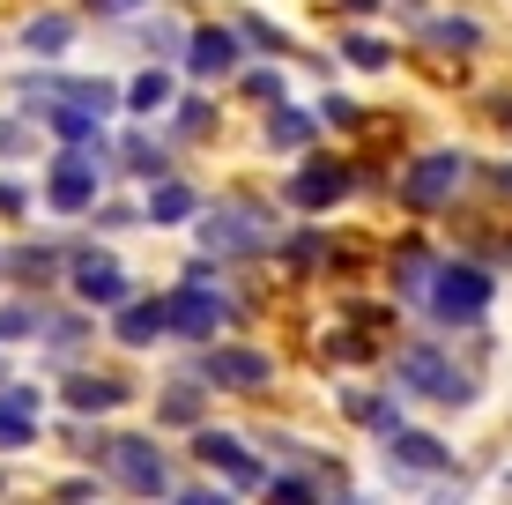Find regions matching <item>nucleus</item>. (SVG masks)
Instances as JSON below:
<instances>
[{
  "instance_id": "4be33fe9",
  "label": "nucleus",
  "mask_w": 512,
  "mask_h": 505,
  "mask_svg": "<svg viewBox=\"0 0 512 505\" xmlns=\"http://www.w3.org/2000/svg\"><path fill=\"white\" fill-rule=\"evenodd\" d=\"M423 38H431L438 52H475V45H483V30H475L468 15H438V23H423Z\"/></svg>"
},
{
  "instance_id": "20e7f679",
  "label": "nucleus",
  "mask_w": 512,
  "mask_h": 505,
  "mask_svg": "<svg viewBox=\"0 0 512 505\" xmlns=\"http://www.w3.org/2000/svg\"><path fill=\"white\" fill-rule=\"evenodd\" d=\"M431 283H438L431 290V312L446 327H475L490 312V298H498V283H490L483 268H431Z\"/></svg>"
},
{
  "instance_id": "6e6552de",
  "label": "nucleus",
  "mask_w": 512,
  "mask_h": 505,
  "mask_svg": "<svg viewBox=\"0 0 512 505\" xmlns=\"http://www.w3.org/2000/svg\"><path fill=\"white\" fill-rule=\"evenodd\" d=\"M201 379H216V387H268L275 379V357H260V350H238V342H216V350L201 357Z\"/></svg>"
},
{
  "instance_id": "7c9ffc66",
  "label": "nucleus",
  "mask_w": 512,
  "mask_h": 505,
  "mask_svg": "<svg viewBox=\"0 0 512 505\" xmlns=\"http://www.w3.org/2000/svg\"><path fill=\"white\" fill-rule=\"evenodd\" d=\"M238 30L253 38V52H282V30H275V23H260V15H238Z\"/></svg>"
},
{
  "instance_id": "0eeeda50",
  "label": "nucleus",
  "mask_w": 512,
  "mask_h": 505,
  "mask_svg": "<svg viewBox=\"0 0 512 505\" xmlns=\"http://www.w3.org/2000/svg\"><path fill=\"white\" fill-rule=\"evenodd\" d=\"M201 246H208V253H223V260H253V253H268V246H275V231L253 216V208H216V216L201 223Z\"/></svg>"
},
{
  "instance_id": "e433bc0d",
  "label": "nucleus",
  "mask_w": 512,
  "mask_h": 505,
  "mask_svg": "<svg viewBox=\"0 0 512 505\" xmlns=\"http://www.w3.org/2000/svg\"><path fill=\"white\" fill-rule=\"evenodd\" d=\"M15 208H23V186H8V179H0V216H15Z\"/></svg>"
},
{
  "instance_id": "c85d7f7f",
  "label": "nucleus",
  "mask_w": 512,
  "mask_h": 505,
  "mask_svg": "<svg viewBox=\"0 0 512 505\" xmlns=\"http://www.w3.org/2000/svg\"><path fill=\"white\" fill-rule=\"evenodd\" d=\"M342 52H349L357 67H386V45H379V38H364V30H349V38H342Z\"/></svg>"
},
{
  "instance_id": "b1692460",
  "label": "nucleus",
  "mask_w": 512,
  "mask_h": 505,
  "mask_svg": "<svg viewBox=\"0 0 512 505\" xmlns=\"http://www.w3.org/2000/svg\"><path fill=\"white\" fill-rule=\"evenodd\" d=\"M141 52H156V60H179V52H186V30L171 23V15H156V23L141 30Z\"/></svg>"
},
{
  "instance_id": "a878e982",
  "label": "nucleus",
  "mask_w": 512,
  "mask_h": 505,
  "mask_svg": "<svg viewBox=\"0 0 512 505\" xmlns=\"http://www.w3.org/2000/svg\"><path fill=\"white\" fill-rule=\"evenodd\" d=\"M30 439H38V416L15 409V402H0V446H30Z\"/></svg>"
},
{
  "instance_id": "2f4dec72",
  "label": "nucleus",
  "mask_w": 512,
  "mask_h": 505,
  "mask_svg": "<svg viewBox=\"0 0 512 505\" xmlns=\"http://www.w3.org/2000/svg\"><path fill=\"white\" fill-rule=\"evenodd\" d=\"M320 119H327V127H357V104H349V97H320Z\"/></svg>"
},
{
  "instance_id": "39448f33",
  "label": "nucleus",
  "mask_w": 512,
  "mask_h": 505,
  "mask_svg": "<svg viewBox=\"0 0 512 505\" xmlns=\"http://www.w3.org/2000/svg\"><path fill=\"white\" fill-rule=\"evenodd\" d=\"M104 461H112V483L134 498H164L171 491V468L156 439H104Z\"/></svg>"
},
{
  "instance_id": "cd10ccee",
  "label": "nucleus",
  "mask_w": 512,
  "mask_h": 505,
  "mask_svg": "<svg viewBox=\"0 0 512 505\" xmlns=\"http://www.w3.org/2000/svg\"><path fill=\"white\" fill-rule=\"evenodd\" d=\"M23 335H38V312L30 305H0V342H23Z\"/></svg>"
},
{
  "instance_id": "f3484780",
  "label": "nucleus",
  "mask_w": 512,
  "mask_h": 505,
  "mask_svg": "<svg viewBox=\"0 0 512 505\" xmlns=\"http://www.w3.org/2000/svg\"><path fill=\"white\" fill-rule=\"evenodd\" d=\"M52 134H67V142H104V112L97 104H45Z\"/></svg>"
},
{
  "instance_id": "4c0bfd02",
  "label": "nucleus",
  "mask_w": 512,
  "mask_h": 505,
  "mask_svg": "<svg viewBox=\"0 0 512 505\" xmlns=\"http://www.w3.org/2000/svg\"><path fill=\"white\" fill-rule=\"evenodd\" d=\"M90 8H141V0H90Z\"/></svg>"
},
{
  "instance_id": "4468645a",
  "label": "nucleus",
  "mask_w": 512,
  "mask_h": 505,
  "mask_svg": "<svg viewBox=\"0 0 512 505\" xmlns=\"http://www.w3.org/2000/svg\"><path fill=\"white\" fill-rule=\"evenodd\" d=\"M112 335L127 342V350H149V342L164 335V305H156V298H127L119 320H112Z\"/></svg>"
},
{
  "instance_id": "f03ea898",
  "label": "nucleus",
  "mask_w": 512,
  "mask_h": 505,
  "mask_svg": "<svg viewBox=\"0 0 512 505\" xmlns=\"http://www.w3.org/2000/svg\"><path fill=\"white\" fill-rule=\"evenodd\" d=\"M394 379H401V387H416V394H431L438 409H468V402H475V379L453 372V357L438 350V342L401 350V357H394Z\"/></svg>"
},
{
  "instance_id": "ea45409f",
  "label": "nucleus",
  "mask_w": 512,
  "mask_h": 505,
  "mask_svg": "<svg viewBox=\"0 0 512 505\" xmlns=\"http://www.w3.org/2000/svg\"><path fill=\"white\" fill-rule=\"evenodd\" d=\"M498 119H505V127H512V104H498Z\"/></svg>"
},
{
  "instance_id": "f257e3e1",
  "label": "nucleus",
  "mask_w": 512,
  "mask_h": 505,
  "mask_svg": "<svg viewBox=\"0 0 512 505\" xmlns=\"http://www.w3.org/2000/svg\"><path fill=\"white\" fill-rule=\"evenodd\" d=\"M104 171H112V156H104V142H82V149L52 156L45 201L60 208V216H90V208H97V194H104Z\"/></svg>"
},
{
  "instance_id": "2eb2a0df",
  "label": "nucleus",
  "mask_w": 512,
  "mask_h": 505,
  "mask_svg": "<svg viewBox=\"0 0 512 505\" xmlns=\"http://www.w3.org/2000/svg\"><path fill=\"white\" fill-rule=\"evenodd\" d=\"M119 402H127V387L104 379V372H75V379H67V409H75V416H104V409H119Z\"/></svg>"
},
{
  "instance_id": "f704fd0d",
  "label": "nucleus",
  "mask_w": 512,
  "mask_h": 505,
  "mask_svg": "<svg viewBox=\"0 0 512 505\" xmlns=\"http://www.w3.org/2000/svg\"><path fill=\"white\" fill-rule=\"evenodd\" d=\"M179 134H208V104H186V112H179Z\"/></svg>"
},
{
  "instance_id": "a211bd4d",
  "label": "nucleus",
  "mask_w": 512,
  "mask_h": 505,
  "mask_svg": "<svg viewBox=\"0 0 512 505\" xmlns=\"http://www.w3.org/2000/svg\"><path fill=\"white\" fill-rule=\"evenodd\" d=\"M60 253L52 246H0V275H23V283H52Z\"/></svg>"
},
{
  "instance_id": "412c9836",
  "label": "nucleus",
  "mask_w": 512,
  "mask_h": 505,
  "mask_svg": "<svg viewBox=\"0 0 512 505\" xmlns=\"http://www.w3.org/2000/svg\"><path fill=\"white\" fill-rule=\"evenodd\" d=\"M119 171H127V179H171V164H164V149L156 142H141V134H127V149H119Z\"/></svg>"
},
{
  "instance_id": "ddd939ff",
  "label": "nucleus",
  "mask_w": 512,
  "mask_h": 505,
  "mask_svg": "<svg viewBox=\"0 0 512 505\" xmlns=\"http://www.w3.org/2000/svg\"><path fill=\"white\" fill-rule=\"evenodd\" d=\"M349 194V171L342 164H305V171H290V201L297 208H334Z\"/></svg>"
},
{
  "instance_id": "5701e85b",
  "label": "nucleus",
  "mask_w": 512,
  "mask_h": 505,
  "mask_svg": "<svg viewBox=\"0 0 512 505\" xmlns=\"http://www.w3.org/2000/svg\"><path fill=\"white\" fill-rule=\"evenodd\" d=\"M164 104H171V75H164V67H149V75H141L134 90H127V112L149 119V112H164Z\"/></svg>"
},
{
  "instance_id": "58836bf2",
  "label": "nucleus",
  "mask_w": 512,
  "mask_h": 505,
  "mask_svg": "<svg viewBox=\"0 0 512 505\" xmlns=\"http://www.w3.org/2000/svg\"><path fill=\"white\" fill-rule=\"evenodd\" d=\"M349 8H357V15H372V8H379V0H349Z\"/></svg>"
},
{
  "instance_id": "423d86ee",
  "label": "nucleus",
  "mask_w": 512,
  "mask_h": 505,
  "mask_svg": "<svg viewBox=\"0 0 512 505\" xmlns=\"http://www.w3.org/2000/svg\"><path fill=\"white\" fill-rule=\"evenodd\" d=\"M461 179H468V156H461V149H438V156H416V171H409V179H401V201H409V208H423V216H431V208H446L453 194H461Z\"/></svg>"
},
{
  "instance_id": "72a5a7b5",
  "label": "nucleus",
  "mask_w": 512,
  "mask_h": 505,
  "mask_svg": "<svg viewBox=\"0 0 512 505\" xmlns=\"http://www.w3.org/2000/svg\"><path fill=\"white\" fill-rule=\"evenodd\" d=\"M23 149H30V134L15 127V119H0V156H23Z\"/></svg>"
},
{
  "instance_id": "bb28decb",
  "label": "nucleus",
  "mask_w": 512,
  "mask_h": 505,
  "mask_svg": "<svg viewBox=\"0 0 512 505\" xmlns=\"http://www.w3.org/2000/svg\"><path fill=\"white\" fill-rule=\"evenodd\" d=\"M164 424H201V394H193V387H171V394H164Z\"/></svg>"
},
{
  "instance_id": "c756f323",
  "label": "nucleus",
  "mask_w": 512,
  "mask_h": 505,
  "mask_svg": "<svg viewBox=\"0 0 512 505\" xmlns=\"http://www.w3.org/2000/svg\"><path fill=\"white\" fill-rule=\"evenodd\" d=\"M245 97H260V104H282V67H260V75H245Z\"/></svg>"
},
{
  "instance_id": "6ab92c4d",
  "label": "nucleus",
  "mask_w": 512,
  "mask_h": 505,
  "mask_svg": "<svg viewBox=\"0 0 512 505\" xmlns=\"http://www.w3.org/2000/svg\"><path fill=\"white\" fill-rule=\"evenodd\" d=\"M193 208H201V201H193V186H179V179H156L149 186V223H186Z\"/></svg>"
},
{
  "instance_id": "7ed1b4c3",
  "label": "nucleus",
  "mask_w": 512,
  "mask_h": 505,
  "mask_svg": "<svg viewBox=\"0 0 512 505\" xmlns=\"http://www.w3.org/2000/svg\"><path fill=\"white\" fill-rule=\"evenodd\" d=\"M231 320V298H223L208 275H186V290H171L164 298V327L186 342H216V327Z\"/></svg>"
},
{
  "instance_id": "9d476101",
  "label": "nucleus",
  "mask_w": 512,
  "mask_h": 505,
  "mask_svg": "<svg viewBox=\"0 0 512 505\" xmlns=\"http://www.w3.org/2000/svg\"><path fill=\"white\" fill-rule=\"evenodd\" d=\"M193 454H201L208 468H223V476H231L238 491H260V483H268V476H260V461L245 454V446L231 439V431H201V439H193Z\"/></svg>"
},
{
  "instance_id": "1a4fd4ad",
  "label": "nucleus",
  "mask_w": 512,
  "mask_h": 505,
  "mask_svg": "<svg viewBox=\"0 0 512 505\" xmlns=\"http://www.w3.org/2000/svg\"><path fill=\"white\" fill-rule=\"evenodd\" d=\"M75 298H82V305H112V312H119V305L134 298V290H127V275H119V260H112V253H82V260H75Z\"/></svg>"
},
{
  "instance_id": "9b49d317",
  "label": "nucleus",
  "mask_w": 512,
  "mask_h": 505,
  "mask_svg": "<svg viewBox=\"0 0 512 505\" xmlns=\"http://www.w3.org/2000/svg\"><path fill=\"white\" fill-rule=\"evenodd\" d=\"M238 30H193V38H186V67H193V75H201V82H216V75H238Z\"/></svg>"
},
{
  "instance_id": "aec40b11",
  "label": "nucleus",
  "mask_w": 512,
  "mask_h": 505,
  "mask_svg": "<svg viewBox=\"0 0 512 505\" xmlns=\"http://www.w3.org/2000/svg\"><path fill=\"white\" fill-rule=\"evenodd\" d=\"M312 127H320V119L297 112V104H275V112H268V142H275V149H305Z\"/></svg>"
},
{
  "instance_id": "c9c22d12",
  "label": "nucleus",
  "mask_w": 512,
  "mask_h": 505,
  "mask_svg": "<svg viewBox=\"0 0 512 505\" xmlns=\"http://www.w3.org/2000/svg\"><path fill=\"white\" fill-rule=\"evenodd\" d=\"M171 505H231V498H223V491H179Z\"/></svg>"
},
{
  "instance_id": "473e14b6",
  "label": "nucleus",
  "mask_w": 512,
  "mask_h": 505,
  "mask_svg": "<svg viewBox=\"0 0 512 505\" xmlns=\"http://www.w3.org/2000/svg\"><path fill=\"white\" fill-rule=\"evenodd\" d=\"M268 498H275V505H312V491H305V483H290V476H275Z\"/></svg>"
},
{
  "instance_id": "dca6fc26",
  "label": "nucleus",
  "mask_w": 512,
  "mask_h": 505,
  "mask_svg": "<svg viewBox=\"0 0 512 505\" xmlns=\"http://www.w3.org/2000/svg\"><path fill=\"white\" fill-rule=\"evenodd\" d=\"M67 38H75V15H30L23 23V52H38V60H60Z\"/></svg>"
},
{
  "instance_id": "f8f14e48",
  "label": "nucleus",
  "mask_w": 512,
  "mask_h": 505,
  "mask_svg": "<svg viewBox=\"0 0 512 505\" xmlns=\"http://www.w3.org/2000/svg\"><path fill=\"white\" fill-rule=\"evenodd\" d=\"M386 454H394L401 468H416V476H438V468H453V454L431 439V431H409V424H394L386 431Z\"/></svg>"
},
{
  "instance_id": "393cba45",
  "label": "nucleus",
  "mask_w": 512,
  "mask_h": 505,
  "mask_svg": "<svg viewBox=\"0 0 512 505\" xmlns=\"http://www.w3.org/2000/svg\"><path fill=\"white\" fill-rule=\"evenodd\" d=\"M349 416H357V424H372V431H379V439H386V431H394V424H401V409H386V402H379V394H349Z\"/></svg>"
}]
</instances>
